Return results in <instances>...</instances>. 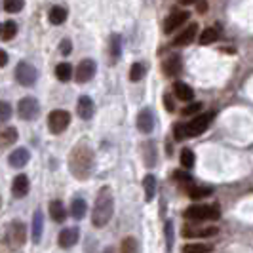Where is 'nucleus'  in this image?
<instances>
[{"instance_id":"16","label":"nucleus","mask_w":253,"mask_h":253,"mask_svg":"<svg viewBox=\"0 0 253 253\" xmlns=\"http://www.w3.org/2000/svg\"><path fill=\"white\" fill-rule=\"evenodd\" d=\"M15 141H17V129H15V127H12V126L0 127V151L8 149Z\"/></svg>"},{"instance_id":"36","label":"nucleus","mask_w":253,"mask_h":253,"mask_svg":"<svg viewBox=\"0 0 253 253\" xmlns=\"http://www.w3.org/2000/svg\"><path fill=\"white\" fill-rule=\"evenodd\" d=\"M137 246H135V240L133 238H124L122 246H120V253H135Z\"/></svg>"},{"instance_id":"25","label":"nucleus","mask_w":253,"mask_h":253,"mask_svg":"<svg viewBox=\"0 0 253 253\" xmlns=\"http://www.w3.org/2000/svg\"><path fill=\"white\" fill-rule=\"evenodd\" d=\"M86 211H88V204L84 202L82 198H76L73 200V206H71V213L75 219H82V217L86 215Z\"/></svg>"},{"instance_id":"21","label":"nucleus","mask_w":253,"mask_h":253,"mask_svg":"<svg viewBox=\"0 0 253 253\" xmlns=\"http://www.w3.org/2000/svg\"><path fill=\"white\" fill-rule=\"evenodd\" d=\"M173 91H175V97L181 99V101H192V97H194L192 88L187 86L185 82H175L173 84Z\"/></svg>"},{"instance_id":"7","label":"nucleus","mask_w":253,"mask_h":253,"mask_svg":"<svg viewBox=\"0 0 253 253\" xmlns=\"http://www.w3.org/2000/svg\"><path fill=\"white\" fill-rule=\"evenodd\" d=\"M95 71H97V65H95L93 59H82L75 71L76 82H80V84L89 82V80L95 76Z\"/></svg>"},{"instance_id":"31","label":"nucleus","mask_w":253,"mask_h":253,"mask_svg":"<svg viewBox=\"0 0 253 253\" xmlns=\"http://www.w3.org/2000/svg\"><path fill=\"white\" fill-rule=\"evenodd\" d=\"M211 248L210 246H204V244H187L183 248V253H210Z\"/></svg>"},{"instance_id":"34","label":"nucleus","mask_w":253,"mask_h":253,"mask_svg":"<svg viewBox=\"0 0 253 253\" xmlns=\"http://www.w3.org/2000/svg\"><path fill=\"white\" fill-rule=\"evenodd\" d=\"M181 166H185V168H192L194 166V154L190 149H183L181 151Z\"/></svg>"},{"instance_id":"2","label":"nucleus","mask_w":253,"mask_h":253,"mask_svg":"<svg viewBox=\"0 0 253 253\" xmlns=\"http://www.w3.org/2000/svg\"><path fill=\"white\" fill-rule=\"evenodd\" d=\"M114 213V198L113 192L109 187H103L95 198V206H93V211H91V223L93 227L101 228L105 227L111 219H113Z\"/></svg>"},{"instance_id":"45","label":"nucleus","mask_w":253,"mask_h":253,"mask_svg":"<svg viewBox=\"0 0 253 253\" xmlns=\"http://www.w3.org/2000/svg\"><path fill=\"white\" fill-rule=\"evenodd\" d=\"M198 10H200V12H204V10H206V2H202V4L198 6Z\"/></svg>"},{"instance_id":"43","label":"nucleus","mask_w":253,"mask_h":253,"mask_svg":"<svg viewBox=\"0 0 253 253\" xmlns=\"http://www.w3.org/2000/svg\"><path fill=\"white\" fill-rule=\"evenodd\" d=\"M173 177L177 179V181H181V183H190L189 175H187V173H181V171H175V173H173Z\"/></svg>"},{"instance_id":"1","label":"nucleus","mask_w":253,"mask_h":253,"mask_svg":"<svg viewBox=\"0 0 253 253\" xmlns=\"http://www.w3.org/2000/svg\"><path fill=\"white\" fill-rule=\"evenodd\" d=\"M91 166H93V152L82 141L69 154V169L73 177H76L78 181H86L91 173Z\"/></svg>"},{"instance_id":"47","label":"nucleus","mask_w":253,"mask_h":253,"mask_svg":"<svg viewBox=\"0 0 253 253\" xmlns=\"http://www.w3.org/2000/svg\"><path fill=\"white\" fill-rule=\"evenodd\" d=\"M0 35H2V25H0Z\"/></svg>"},{"instance_id":"17","label":"nucleus","mask_w":253,"mask_h":253,"mask_svg":"<svg viewBox=\"0 0 253 253\" xmlns=\"http://www.w3.org/2000/svg\"><path fill=\"white\" fill-rule=\"evenodd\" d=\"M196 31H198V25H196V23L189 25L185 31H181L177 37H175L173 46H187V44H190V42L194 40V37H196Z\"/></svg>"},{"instance_id":"26","label":"nucleus","mask_w":253,"mask_h":253,"mask_svg":"<svg viewBox=\"0 0 253 253\" xmlns=\"http://www.w3.org/2000/svg\"><path fill=\"white\" fill-rule=\"evenodd\" d=\"M65 19H67V10L61 8V6H53L50 10V23L53 25H61L65 23Z\"/></svg>"},{"instance_id":"23","label":"nucleus","mask_w":253,"mask_h":253,"mask_svg":"<svg viewBox=\"0 0 253 253\" xmlns=\"http://www.w3.org/2000/svg\"><path fill=\"white\" fill-rule=\"evenodd\" d=\"M143 187H145V200L151 202L154 198V192H156V177L152 173H149L147 177L143 179Z\"/></svg>"},{"instance_id":"41","label":"nucleus","mask_w":253,"mask_h":253,"mask_svg":"<svg viewBox=\"0 0 253 253\" xmlns=\"http://www.w3.org/2000/svg\"><path fill=\"white\" fill-rule=\"evenodd\" d=\"M164 105L169 113H173V111H175V103H173V99H171V95H164Z\"/></svg>"},{"instance_id":"18","label":"nucleus","mask_w":253,"mask_h":253,"mask_svg":"<svg viewBox=\"0 0 253 253\" xmlns=\"http://www.w3.org/2000/svg\"><path fill=\"white\" fill-rule=\"evenodd\" d=\"M76 113H78V116H80V118H84V120H89V118L93 116V101L89 99L88 95H82V97L78 99Z\"/></svg>"},{"instance_id":"13","label":"nucleus","mask_w":253,"mask_h":253,"mask_svg":"<svg viewBox=\"0 0 253 253\" xmlns=\"http://www.w3.org/2000/svg\"><path fill=\"white\" fill-rule=\"evenodd\" d=\"M137 127L143 133H151L152 129H154V116H152L151 109H143L139 113V116H137Z\"/></svg>"},{"instance_id":"28","label":"nucleus","mask_w":253,"mask_h":253,"mask_svg":"<svg viewBox=\"0 0 253 253\" xmlns=\"http://www.w3.org/2000/svg\"><path fill=\"white\" fill-rule=\"evenodd\" d=\"M217 38H219V33H217V29H211V27H208L206 31H202V35H200V44H211V42H215Z\"/></svg>"},{"instance_id":"40","label":"nucleus","mask_w":253,"mask_h":253,"mask_svg":"<svg viewBox=\"0 0 253 253\" xmlns=\"http://www.w3.org/2000/svg\"><path fill=\"white\" fill-rule=\"evenodd\" d=\"M200 109H202V103H192V105H189L187 109H183V114H185V116H189V114L198 113Z\"/></svg>"},{"instance_id":"46","label":"nucleus","mask_w":253,"mask_h":253,"mask_svg":"<svg viewBox=\"0 0 253 253\" xmlns=\"http://www.w3.org/2000/svg\"><path fill=\"white\" fill-rule=\"evenodd\" d=\"M183 4H192V2H198V0H181Z\"/></svg>"},{"instance_id":"9","label":"nucleus","mask_w":253,"mask_h":253,"mask_svg":"<svg viewBox=\"0 0 253 253\" xmlns=\"http://www.w3.org/2000/svg\"><path fill=\"white\" fill-rule=\"evenodd\" d=\"M17 113L23 120H35L40 113V105L35 97H23L17 105Z\"/></svg>"},{"instance_id":"27","label":"nucleus","mask_w":253,"mask_h":253,"mask_svg":"<svg viewBox=\"0 0 253 253\" xmlns=\"http://www.w3.org/2000/svg\"><path fill=\"white\" fill-rule=\"evenodd\" d=\"M55 76H57L61 82H69L71 76H73V67L69 63H59L55 67Z\"/></svg>"},{"instance_id":"29","label":"nucleus","mask_w":253,"mask_h":253,"mask_svg":"<svg viewBox=\"0 0 253 253\" xmlns=\"http://www.w3.org/2000/svg\"><path fill=\"white\" fill-rule=\"evenodd\" d=\"M164 234H166V250L171 252V248H173V221H166Z\"/></svg>"},{"instance_id":"11","label":"nucleus","mask_w":253,"mask_h":253,"mask_svg":"<svg viewBox=\"0 0 253 253\" xmlns=\"http://www.w3.org/2000/svg\"><path fill=\"white\" fill-rule=\"evenodd\" d=\"M219 232V228L215 227H208V228H196V227H183V236L187 238H208V236H215Z\"/></svg>"},{"instance_id":"44","label":"nucleus","mask_w":253,"mask_h":253,"mask_svg":"<svg viewBox=\"0 0 253 253\" xmlns=\"http://www.w3.org/2000/svg\"><path fill=\"white\" fill-rule=\"evenodd\" d=\"M6 63H8V53L4 50H0V67H4Z\"/></svg>"},{"instance_id":"30","label":"nucleus","mask_w":253,"mask_h":253,"mask_svg":"<svg viewBox=\"0 0 253 253\" xmlns=\"http://www.w3.org/2000/svg\"><path fill=\"white\" fill-rule=\"evenodd\" d=\"M15 33H17V25L13 21H6L4 27H2V35L0 37L4 38V40H12L15 37Z\"/></svg>"},{"instance_id":"10","label":"nucleus","mask_w":253,"mask_h":253,"mask_svg":"<svg viewBox=\"0 0 253 253\" xmlns=\"http://www.w3.org/2000/svg\"><path fill=\"white\" fill-rule=\"evenodd\" d=\"M187 19H189V13L187 12H173L171 15H168V19H166V23H164V33L166 35L173 33V31L179 29Z\"/></svg>"},{"instance_id":"42","label":"nucleus","mask_w":253,"mask_h":253,"mask_svg":"<svg viewBox=\"0 0 253 253\" xmlns=\"http://www.w3.org/2000/svg\"><path fill=\"white\" fill-rule=\"evenodd\" d=\"M61 53H63V55H69V53H71V40L65 38L63 42H61Z\"/></svg>"},{"instance_id":"12","label":"nucleus","mask_w":253,"mask_h":253,"mask_svg":"<svg viewBox=\"0 0 253 253\" xmlns=\"http://www.w3.org/2000/svg\"><path fill=\"white\" fill-rule=\"evenodd\" d=\"M80 238V230L75 227L71 228H65L61 230V234H59V246L63 248V250H69V248H73L76 242Z\"/></svg>"},{"instance_id":"24","label":"nucleus","mask_w":253,"mask_h":253,"mask_svg":"<svg viewBox=\"0 0 253 253\" xmlns=\"http://www.w3.org/2000/svg\"><path fill=\"white\" fill-rule=\"evenodd\" d=\"M143 158H145V166L147 168H152L156 164V149L152 143H145L143 145Z\"/></svg>"},{"instance_id":"20","label":"nucleus","mask_w":253,"mask_h":253,"mask_svg":"<svg viewBox=\"0 0 253 253\" xmlns=\"http://www.w3.org/2000/svg\"><path fill=\"white\" fill-rule=\"evenodd\" d=\"M29 158H31V156H29V151H27V149H15V151L10 154V160H8V162H10L12 168H17V169H19V168L27 166Z\"/></svg>"},{"instance_id":"35","label":"nucleus","mask_w":253,"mask_h":253,"mask_svg":"<svg viewBox=\"0 0 253 253\" xmlns=\"http://www.w3.org/2000/svg\"><path fill=\"white\" fill-rule=\"evenodd\" d=\"M4 8L8 13H15L23 8V0H4Z\"/></svg>"},{"instance_id":"14","label":"nucleus","mask_w":253,"mask_h":253,"mask_svg":"<svg viewBox=\"0 0 253 253\" xmlns=\"http://www.w3.org/2000/svg\"><path fill=\"white\" fill-rule=\"evenodd\" d=\"M12 194H13V198H23V196L29 194V177H27V175L19 173L17 177L13 179Z\"/></svg>"},{"instance_id":"38","label":"nucleus","mask_w":253,"mask_h":253,"mask_svg":"<svg viewBox=\"0 0 253 253\" xmlns=\"http://www.w3.org/2000/svg\"><path fill=\"white\" fill-rule=\"evenodd\" d=\"M173 135H175V139L177 141L189 137V133H187V126H185V124H175V127H173Z\"/></svg>"},{"instance_id":"37","label":"nucleus","mask_w":253,"mask_h":253,"mask_svg":"<svg viewBox=\"0 0 253 253\" xmlns=\"http://www.w3.org/2000/svg\"><path fill=\"white\" fill-rule=\"evenodd\" d=\"M10 116H12V107L6 101H0V122L10 120Z\"/></svg>"},{"instance_id":"6","label":"nucleus","mask_w":253,"mask_h":253,"mask_svg":"<svg viewBox=\"0 0 253 253\" xmlns=\"http://www.w3.org/2000/svg\"><path fill=\"white\" fill-rule=\"evenodd\" d=\"M69 122H71V114L67 113V111H61V109L51 111L50 116H48V126H50L51 133H61V131H65L67 126H69Z\"/></svg>"},{"instance_id":"8","label":"nucleus","mask_w":253,"mask_h":253,"mask_svg":"<svg viewBox=\"0 0 253 253\" xmlns=\"http://www.w3.org/2000/svg\"><path fill=\"white\" fill-rule=\"evenodd\" d=\"M211 120H213V113H206V114L196 116L192 122H189V124H187V133H189V137H194V135H200V133H204V131L210 127Z\"/></svg>"},{"instance_id":"5","label":"nucleus","mask_w":253,"mask_h":253,"mask_svg":"<svg viewBox=\"0 0 253 253\" xmlns=\"http://www.w3.org/2000/svg\"><path fill=\"white\" fill-rule=\"evenodd\" d=\"M15 78H17V82H19L21 86H33V84L37 82L38 73L31 63L21 61V63L15 67Z\"/></svg>"},{"instance_id":"4","label":"nucleus","mask_w":253,"mask_h":253,"mask_svg":"<svg viewBox=\"0 0 253 253\" xmlns=\"http://www.w3.org/2000/svg\"><path fill=\"white\" fill-rule=\"evenodd\" d=\"M6 240H8V246H10L12 250H19L27 242V227L21 221L10 223L8 232H6Z\"/></svg>"},{"instance_id":"39","label":"nucleus","mask_w":253,"mask_h":253,"mask_svg":"<svg viewBox=\"0 0 253 253\" xmlns=\"http://www.w3.org/2000/svg\"><path fill=\"white\" fill-rule=\"evenodd\" d=\"M208 194H211V189H196V187H192L190 190V196L192 198H202V196H208Z\"/></svg>"},{"instance_id":"15","label":"nucleus","mask_w":253,"mask_h":253,"mask_svg":"<svg viewBox=\"0 0 253 253\" xmlns=\"http://www.w3.org/2000/svg\"><path fill=\"white\" fill-rule=\"evenodd\" d=\"M42 232H44V217H42V211H35L33 225H31V238H33L35 244H40Z\"/></svg>"},{"instance_id":"22","label":"nucleus","mask_w":253,"mask_h":253,"mask_svg":"<svg viewBox=\"0 0 253 253\" xmlns=\"http://www.w3.org/2000/svg\"><path fill=\"white\" fill-rule=\"evenodd\" d=\"M50 215L53 221H57V223H63L65 217H67V211H65L63 204L59 202V200H53L50 204Z\"/></svg>"},{"instance_id":"32","label":"nucleus","mask_w":253,"mask_h":253,"mask_svg":"<svg viewBox=\"0 0 253 253\" xmlns=\"http://www.w3.org/2000/svg\"><path fill=\"white\" fill-rule=\"evenodd\" d=\"M120 37L118 35H113L111 37V57H113V61H116L118 57H120Z\"/></svg>"},{"instance_id":"3","label":"nucleus","mask_w":253,"mask_h":253,"mask_svg":"<svg viewBox=\"0 0 253 253\" xmlns=\"http://www.w3.org/2000/svg\"><path fill=\"white\" fill-rule=\"evenodd\" d=\"M221 211L217 206H206V204H194L185 211V219L192 223H202V221H215L219 219Z\"/></svg>"},{"instance_id":"19","label":"nucleus","mask_w":253,"mask_h":253,"mask_svg":"<svg viewBox=\"0 0 253 253\" xmlns=\"http://www.w3.org/2000/svg\"><path fill=\"white\" fill-rule=\"evenodd\" d=\"M162 71H164L166 76H177L181 73V57L179 55H171L168 57L162 65Z\"/></svg>"},{"instance_id":"33","label":"nucleus","mask_w":253,"mask_h":253,"mask_svg":"<svg viewBox=\"0 0 253 253\" xmlns=\"http://www.w3.org/2000/svg\"><path fill=\"white\" fill-rule=\"evenodd\" d=\"M145 76V67L141 63H135L131 65V69H129V78L133 80V82H137V80H141Z\"/></svg>"}]
</instances>
